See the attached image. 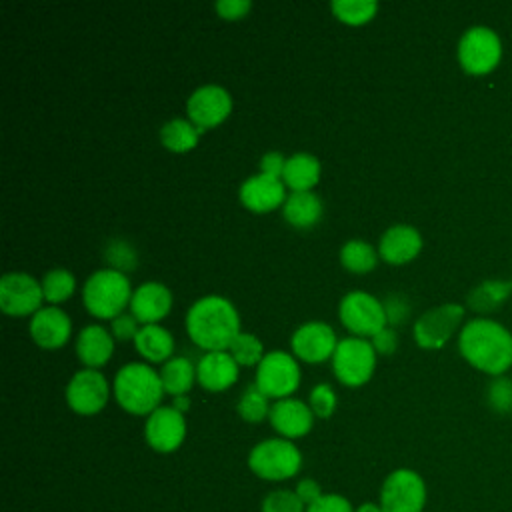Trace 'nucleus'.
Returning <instances> with one entry per match:
<instances>
[{
	"label": "nucleus",
	"instance_id": "nucleus-19",
	"mask_svg": "<svg viewBox=\"0 0 512 512\" xmlns=\"http://www.w3.org/2000/svg\"><path fill=\"white\" fill-rule=\"evenodd\" d=\"M128 308L140 324H158L172 308V292L162 282H142L134 288Z\"/></svg>",
	"mask_w": 512,
	"mask_h": 512
},
{
	"label": "nucleus",
	"instance_id": "nucleus-3",
	"mask_svg": "<svg viewBox=\"0 0 512 512\" xmlns=\"http://www.w3.org/2000/svg\"><path fill=\"white\" fill-rule=\"evenodd\" d=\"M114 398L130 414L148 416L160 404L164 396V386L160 372L144 362H128L114 376Z\"/></svg>",
	"mask_w": 512,
	"mask_h": 512
},
{
	"label": "nucleus",
	"instance_id": "nucleus-16",
	"mask_svg": "<svg viewBox=\"0 0 512 512\" xmlns=\"http://www.w3.org/2000/svg\"><path fill=\"white\" fill-rule=\"evenodd\" d=\"M292 352L304 360V362H322L326 358H332L334 350H336V334L332 330L330 324L322 322V320H310L300 324L292 338Z\"/></svg>",
	"mask_w": 512,
	"mask_h": 512
},
{
	"label": "nucleus",
	"instance_id": "nucleus-41",
	"mask_svg": "<svg viewBox=\"0 0 512 512\" xmlns=\"http://www.w3.org/2000/svg\"><path fill=\"white\" fill-rule=\"evenodd\" d=\"M306 512H354V508L348 498L340 494H322V498L310 504Z\"/></svg>",
	"mask_w": 512,
	"mask_h": 512
},
{
	"label": "nucleus",
	"instance_id": "nucleus-26",
	"mask_svg": "<svg viewBox=\"0 0 512 512\" xmlns=\"http://www.w3.org/2000/svg\"><path fill=\"white\" fill-rule=\"evenodd\" d=\"M134 346L146 360L166 362L172 358L174 338L170 330H166L160 324H142L134 338Z\"/></svg>",
	"mask_w": 512,
	"mask_h": 512
},
{
	"label": "nucleus",
	"instance_id": "nucleus-40",
	"mask_svg": "<svg viewBox=\"0 0 512 512\" xmlns=\"http://www.w3.org/2000/svg\"><path fill=\"white\" fill-rule=\"evenodd\" d=\"M138 330H140V326L132 312H122L110 320V332L116 340H130V338L134 340Z\"/></svg>",
	"mask_w": 512,
	"mask_h": 512
},
{
	"label": "nucleus",
	"instance_id": "nucleus-35",
	"mask_svg": "<svg viewBox=\"0 0 512 512\" xmlns=\"http://www.w3.org/2000/svg\"><path fill=\"white\" fill-rule=\"evenodd\" d=\"M104 258L110 264L108 268L120 270V272H128L136 266V250L134 246L124 240V238H112L108 240L106 248H104Z\"/></svg>",
	"mask_w": 512,
	"mask_h": 512
},
{
	"label": "nucleus",
	"instance_id": "nucleus-21",
	"mask_svg": "<svg viewBox=\"0 0 512 512\" xmlns=\"http://www.w3.org/2000/svg\"><path fill=\"white\" fill-rule=\"evenodd\" d=\"M422 250V236L410 224H392L378 242V256L390 264H404Z\"/></svg>",
	"mask_w": 512,
	"mask_h": 512
},
{
	"label": "nucleus",
	"instance_id": "nucleus-42",
	"mask_svg": "<svg viewBox=\"0 0 512 512\" xmlns=\"http://www.w3.org/2000/svg\"><path fill=\"white\" fill-rule=\"evenodd\" d=\"M252 8L250 0H218L216 2V12L226 18V20H236L248 14Z\"/></svg>",
	"mask_w": 512,
	"mask_h": 512
},
{
	"label": "nucleus",
	"instance_id": "nucleus-29",
	"mask_svg": "<svg viewBox=\"0 0 512 512\" xmlns=\"http://www.w3.org/2000/svg\"><path fill=\"white\" fill-rule=\"evenodd\" d=\"M376 260H378V252L374 250L372 244H368L362 238L346 240L340 248V262L350 272H356V274L370 272L376 266Z\"/></svg>",
	"mask_w": 512,
	"mask_h": 512
},
{
	"label": "nucleus",
	"instance_id": "nucleus-24",
	"mask_svg": "<svg viewBox=\"0 0 512 512\" xmlns=\"http://www.w3.org/2000/svg\"><path fill=\"white\" fill-rule=\"evenodd\" d=\"M320 160L310 152H296L286 158L282 182L292 192L312 190L320 180Z\"/></svg>",
	"mask_w": 512,
	"mask_h": 512
},
{
	"label": "nucleus",
	"instance_id": "nucleus-2",
	"mask_svg": "<svg viewBox=\"0 0 512 512\" xmlns=\"http://www.w3.org/2000/svg\"><path fill=\"white\" fill-rule=\"evenodd\" d=\"M186 332L192 342L206 352L228 350L230 342L240 332L238 310L220 294L202 296L186 312Z\"/></svg>",
	"mask_w": 512,
	"mask_h": 512
},
{
	"label": "nucleus",
	"instance_id": "nucleus-18",
	"mask_svg": "<svg viewBox=\"0 0 512 512\" xmlns=\"http://www.w3.org/2000/svg\"><path fill=\"white\" fill-rule=\"evenodd\" d=\"M240 202L252 212H270L286 202V184L282 178L252 174L240 184Z\"/></svg>",
	"mask_w": 512,
	"mask_h": 512
},
{
	"label": "nucleus",
	"instance_id": "nucleus-6",
	"mask_svg": "<svg viewBox=\"0 0 512 512\" xmlns=\"http://www.w3.org/2000/svg\"><path fill=\"white\" fill-rule=\"evenodd\" d=\"M376 368V350L368 338L346 336L332 354V372L346 386H362Z\"/></svg>",
	"mask_w": 512,
	"mask_h": 512
},
{
	"label": "nucleus",
	"instance_id": "nucleus-15",
	"mask_svg": "<svg viewBox=\"0 0 512 512\" xmlns=\"http://www.w3.org/2000/svg\"><path fill=\"white\" fill-rule=\"evenodd\" d=\"M144 438L148 446L160 454L174 452L186 438V420L174 406H158L146 416Z\"/></svg>",
	"mask_w": 512,
	"mask_h": 512
},
{
	"label": "nucleus",
	"instance_id": "nucleus-23",
	"mask_svg": "<svg viewBox=\"0 0 512 512\" xmlns=\"http://www.w3.org/2000/svg\"><path fill=\"white\" fill-rule=\"evenodd\" d=\"M114 352V336L102 324H88L76 336V356L86 368L98 370Z\"/></svg>",
	"mask_w": 512,
	"mask_h": 512
},
{
	"label": "nucleus",
	"instance_id": "nucleus-38",
	"mask_svg": "<svg viewBox=\"0 0 512 512\" xmlns=\"http://www.w3.org/2000/svg\"><path fill=\"white\" fill-rule=\"evenodd\" d=\"M488 404L500 412L506 414L512 410V380L506 376H496L488 386Z\"/></svg>",
	"mask_w": 512,
	"mask_h": 512
},
{
	"label": "nucleus",
	"instance_id": "nucleus-45",
	"mask_svg": "<svg viewBox=\"0 0 512 512\" xmlns=\"http://www.w3.org/2000/svg\"><path fill=\"white\" fill-rule=\"evenodd\" d=\"M294 492L298 494V498L304 502V506L308 508L310 504H314L318 498H322V486L314 480V478H302L298 484H296V488H294Z\"/></svg>",
	"mask_w": 512,
	"mask_h": 512
},
{
	"label": "nucleus",
	"instance_id": "nucleus-43",
	"mask_svg": "<svg viewBox=\"0 0 512 512\" xmlns=\"http://www.w3.org/2000/svg\"><path fill=\"white\" fill-rule=\"evenodd\" d=\"M372 346H374V350H376V354H392L394 350H396V346H398V334H396V330L392 328V326H386V328H382L378 334H374L372 336Z\"/></svg>",
	"mask_w": 512,
	"mask_h": 512
},
{
	"label": "nucleus",
	"instance_id": "nucleus-7",
	"mask_svg": "<svg viewBox=\"0 0 512 512\" xmlns=\"http://www.w3.org/2000/svg\"><path fill=\"white\" fill-rule=\"evenodd\" d=\"M382 512H422L426 504L424 478L412 468L392 470L380 488Z\"/></svg>",
	"mask_w": 512,
	"mask_h": 512
},
{
	"label": "nucleus",
	"instance_id": "nucleus-14",
	"mask_svg": "<svg viewBox=\"0 0 512 512\" xmlns=\"http://www.w3.org/2000/svg\"><path fill=\"white\" fill-rule=\"evenodd\" d=\"M232 110V96L220 84H202L186 100L188 118L200 128H212L228 118Z\"/></svg>",
	"mask_w": 512,
	"mask_h": 512
},
{
	"label": "nucleus",
	"instance_id": "nucleus-13",
	"mask_svg": "<svg viewBox=\"0 0 512 512\" xmlns=\"http://www.w3.org/2000/svg\"><path fill=\"white\" fill-rule=\"evenodd\" d=\"M44 300L42 284L26 272H6L0 278V308L10 316L38 312Z\"/></svg>",
	"mask_w": 512,
	"mask_h": 512
},
{
	"label": "nucleus",
	"instance_id": "nucleus-27",
	"mask_svg": "<svg viewBox=\"0 0 512 512\" xmlns=\"http://www.w3.org/2000/svg\"><path fill=\"white\" fill-rule=\"evenodd\" d=\"M160 380H162L164 392L172 394L174 398L184 396L196 380V366L186 356H172L162 364Z\"/></svg>",
	"mask_w": 512,
	"mask_h": 512
},
{
	"label": "nucleus",
	"instance_id": "nucleus-36",
	"mask_svg": "<svg viewBox=\"0 0 512 512\" xmlns=\"http://www.w3.org/2000/svg\"><path fill=\"white\" fill-rule=\"evenodd\" d=\"M262 512H306V506L294 490L278 488L266 494L262 500Z\"/></svg>",
	"mask_w": 512,
	"mask_h": 512
},
{
	"label": "nucleus",
	"instance_id": "nucleus-20",
	"mask_svg": "<svg viewBox=\"0 0 512 512\" xmlns=\"http://www.w3.org/2000/svg\"><path fill=\"white\" fill-rule=\"evenodd\" d=\"M30 336L42 348H60L72 332L70 316L58 306H42L30 318Z\"/></svg>",
	"mask_w": 512,
	"mask_h": 512
},
{
	"label": "nucleus",
	"instance_id": "nucleus-31",
	"mask_svg": "<svg viewBox=\"0 0 512 512\" xmlns=\"http://www.w3.org/2000/svg\"><path fill=\"white\" fill-rule=\"evenodd\" d=\"M330 8L334 16L346 24H364L374 18L378 2L374 0H332Z\"/></svg>",
	"mask_w": 512,
	"mask_h": 512
},
{
	"label": "nucleus",
	"instance_id": "nucleus-25",
	"mask_svg": "<svg viewBox=\"0 0 512 512\" xmlns=\"http://www.w3.org/2000/svg\"><path fill=\"white\" fill-rule=\"evenodd\" d=\"M322 200L312 190L290 192L282 204V216L294 228H310L322 218Z\"/></svg>",
	"mask_w": 512,
	"mask_h": 512
},
{
	"label": "nucleus",
	"instance_id": "nucleus-33",
	"mask_svg": "<svg viewBox=\"0 0 512 512\" xmlns=\"http://www.w3.org/2000/svg\"><path fill=\"white\" fill-rule=\"evenodd\" d=\"M268 400H270V398H268L266 394H262L256 384H250V386L242 392L236 410H238L240 418L246 420V422H262L264 418H268L270 408H272Z\"/></svg>",
	"mask_w": 512,
	"mask_h": 512
},
{
	"label": "nucleus",
	"instance_id": "nucleus-32",
	"mask_svg": "<svg viewBox=\"0 0 512 512\" xmlns=\"http://www.w3.org/2000/svg\"><path fill=\"white\" fill-rule=\"evenodd\" d=\"M228 352L238 362V366H254V364L258 366L266 354L258 336H254L250 332H242V330L230 342Z\"/></svg>",
	"mask_w": 512,
	"mask_h": 512
},
{
	"label": "nucleus",
	"instance_id": "nucleus-39",
	"mask_svg": "<svg viewBox=\"0 0 512 512\" xmlns=\"http://www.w3.org/2000/svg\"><path fill=\"white\" fill-rule=\"evenodd\" d=\"M388 324H402L410 314V304L404 294H388L382 300Z\"/></svg>",
	"mask_w": 512,
	"mask_h": 512
},
{
	"label": "nucleus",
	"instance_id": "nucleus-12",
	"mask_svg": "<svg viewBox=\"0 0 512 512\" xmlns=\"http://www.w3.org/2000/svg\"><path fill=\"white\" fill-rule=\"evenodd\" d=\"M462 318L464 306L456 302H446L430 308L414 322V340L422 348H440L452 338Z\"/></svg>",
	"mask_w": 512,
	"mask_h": 512
},
{
	"label": "nucleus",
	"instance_id": "nucleus-46",
	"mask_svg": "<svg viewBox=\"0 0 512 512\" xmlns=\"http://www.w3.org/2000/svg\"><path fill=\"white\" fill-rule=\"evenodd\" d=\"M354 512H382V506L378 502H362Z\"/></svg>",
	"mask_w": 512,
	"mask_h": 512
},
{
	"label": "nucleus",
	"instance_id": "nucleus-1",
	"mask_svg": "<svg viewBox=\"0 0 512 512\" xmlns=\"http://www.w3.org/2000/svg\"><path fill=\"white\" fill-rule=\"evenodd\" d=\"M458 348L474 368L490 376H504L512 366V334L494 320H468L460 330Z\"/></svg>",
	"mask_w": 512,
	"mask_h": 512
},
{
	"label": "nucleus",
	"instance_id": "nucleus-11",
	"mask_svg": "<svg viewBox=\"0 0 512 512\" xmlns=\"http://www.w3.org/2000/svg\"><path fill=\"white\" fill-rule=\"evenodd\" d=\"M66 402L68 406L82 416L100 412L110 396V386L106 376L94 368L78 370L66 384Z\"/></svg>",
	"mask_w": 512,
	"mask_h": 512
},
{
	"label": "nucleus",
	"instance_id": "nucleus-17",
	"mask_svg": "<svg viewBox=\"0 0 512 512\" xmlns=\"http://www.w3.org/2000/svg\"><path fill=\"white\" fill-rule=\"evenodd\" d=\"M268 420L282 438L294 440L306 436L312 430L314 412L304 400L288 396L272 404Z\"/></svg>",
	"mask_w": 512,
	"mask_h": 512
},
{
	"label": "nucleus",
	"instance_id": "nucleus-28",
	"mask_svg": "<svg viewBox=\"0 0 512 512\" xmlns=\"http://www.w3.org/2000/svg\"><path fill=\"white\" fill-rule=\"evenodd\" d=\"M200 132L190 118H172L160 128V142L172 152H186L198 144Z\"/></svg>",
	"mask_w": 512,
	"mask_h": 512
},
{
	"label": "nucleus",
	"instance_id": "nucleus-5",
	"mask_svg": "<svg viewBox=\"0 0 512 512\" xmlns=\"http://www.w3.org/2000/svg\"><path fill=\"white\" fill-rule=\"evenodd\" d=\"M302 454L298 446L282 436L266 438L252 446L248 454V468L262 480L282 482L300 472Z\"/></svg>",
	"mask_w": 512,
	"mask_h": 512
},
{
	"label": "nucleus",
	"instance_id": "nucleus-44",
	"mask_svg": "<svg viewBox=\"0 0 512 512\" xmlns=\"http://www.w3.org/2000/svg\"><path fill=\"white\" fill-rule=\"evenodd\" d=\"M284 166H286V156L276 152V150H270L262 156L260 160V172L262 174H268V176H276V178H282L284 174Z\"/></svg>",
	"mask_w": 512,
	"mask_h": 512
},
{
	"label": "nucleus",
	"instance_id": "nucleus-47",
	"mask_svg": "<svg viewBox=\"0 0 512 512\" xmlns=\"http://www.w3.org/2000/svg\"><path fill=\"white\" fill-rule=\"evenodd\" d=\"M176 410H180L182 414L188 410V406H190V402H188V398L186 396H176L174 398V404H172Z\"/></svg>",
	"mask_w": 512,
	"mask_h": 512
},
{
	"label": "nucleus",
	"instance_id": "nucleus-30",
	"mask_svg": "<svg viewBox=\"0 0 512 512\" xmlns=\"http://www.w3.org/2000/svg\"><path fill=\"white\" fill-rule=\"evenodd\" d=\"M40 284H42L44 300L50 302V306H54L72 296L76 288V278L66 268H52L42 276Z\"/></svg>",
	"mask_w": 512,
	"mask_h": 512
},
{
	"label": "nucleus",
	"instance_id": "nucleus-34",
	"mask_svg": "<svg viewBox=\"0 0 512 512\" xmlns=\"http://www.w3.org/2000/svg\"><path fill=\"white\" fill-rule=\"evenodd\" d=\"M510 292H512V282L488 280L470 292L468 302L476 310H488V308L498 306V302H502Z\"/></svg>",
	"mask_w": 512,
	"mask_h": 512
},
{
	"label": "nucleus",
	"instance_id": "nucleus-4",
	"mask_svg": "<svg viewBox=\"0 0 512 512\" xmlns=\"http://www.w3.org/2000/svg\"><path fill=\"white\" fill-rule=\"evenodd\" d=\"M132 292L128 274L114 268H100L86 278L82 302L92 316L112 320L130 304Z\"/></svg>",
	"mask_w": 512,
	"mask_h": 512
},
{
	"label": "nucleus",
	"instance_id": "nucleus-9",
	"mask_svg": "<svg viewBox=\"0 0 512 512\" xmlns=\"http://www.w3.org/2000/svg\"><path fill=\"white\" fill-rule=\"evenodd\" d=\"M338 316L344 328L358 338H372L388 324L382 300L362 290H352L342 296L338 304Z\"/></svg>",
	"mask_w": 512,
	"mask_h": 512
},
{
	"label": "nucleus",
	"instance_id": "nucleus-10",
	"mask_svg": "<svg viewBox=\"0 0 512 512\" xmlns=\"http://www.w3.org/2000/svg\"><path fill=\"white\" fill-rule=\"evenodd\" d=\"M254 384L268 398H288L300 384V368L292 354L284 350H270L256 366Z\"/></svg>",
	"mask_w": 512,
	"mask_h": 512
},
{
	"label": "nucleus",
	"instance_id": "nucleus-22",
	"mask_svg": "<svg viewBox=\"0 0 512 512\" xmlns=\"http://www.w3.org/2000/svg\"><path fill=\"white\" fill-rule=\"evenodd\" d=\"M238 362L228 350L206 352L196 364V380L202 388L210 392H220L230 388L238 380Z\"/></svg>",
	"mask_w": 512,
	"mask_h": 512
},
{
	"label": "nucleus",
	"instance_id": "nucleus-37",
	"mask_svg": "<svg viewBox=\"0 0 512 512\" xmlns=\"http://www.w3.org/2000/svg\"><path fill=\"white\" fill-rule=\"evenodd\" d=\"M336 404H338V398H336V392L332 390L330 384H316V386L310 390L308 406L312 408L314 416H318V418H330L332 412L336 410Z\"/></svg>",
	"mask_w": 512,
	"mask_h": 512
},
{
	"label": "nucleus",
	"instance_id": "nucleus-8",
	"mask_svg": "<svg viewBox=\"0 0 512 512\" xmlns=\"http://www.w3.org/2000/svg\"><path fill=\"white\" fill-rule=\"evenodd\" d=\"M502 58L500 36L488 26H472L458 40V62L468 74H488Z\"/></svg>",
	"mask_w": 512,
	"mask_h": 512
}]
</instances>
